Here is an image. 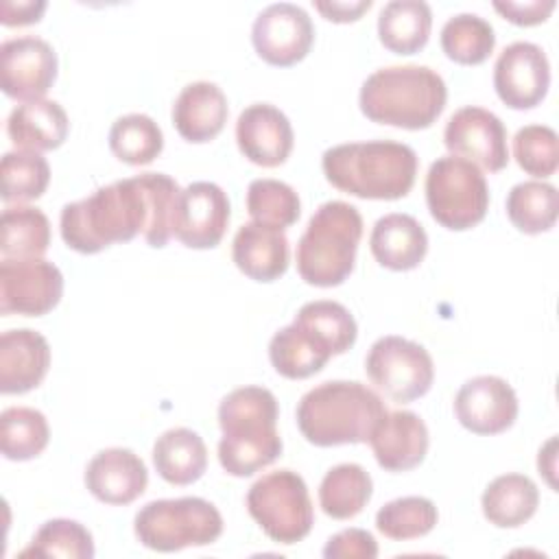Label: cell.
Segmentation results:
<instances>
[{"instance_id": "obj_1", "label": "cell", "mask_w": 559, "mask_h": 559, "mask_svg": "<svg viewBox=\"0 0 559 559\" xmlns=\"http://www.w3.org/2000/svg\"><path fill=\"white\" fill-rule=\"evenodd\" d=\"M179 186L164 173H142L66 203L59 227L63 242L79 253H98L114 242H127L140 231L151 247H164L173 236V210Z\"/></svg>"}, {"instance_id": "obj_2", "label": "cell", "mask_w": 559, "mask_h": 559, "mask_svg": "<svg viewBox=\"0 0 559 559\" xmlns=\"http://www.w3.org/2000/svg\"><path fill=\"white\" fill-rule=\"evenodd\" d=\"M277 400L264 386H240L218 404L221 467L238 478L251 476L282 454Z\"/></svg>"}, {"instance_id": "obj_3", "label": "cell", "mask_w": 559, "mask_h": 559, "mask_svg": "<svg viewBox=\"0 0 559 559\" xmlns=\"http://www.w3.org/2000/svg\"><path fill=\"white\" fill-rule=\"evenodd\" d=\"M325 179L358 199L393 201L411 192L417 153L393 140H367L332 146L321 157Z\"/></svg>"}, {"instance_id": "obj_4", "label": "cell", "mask_w": 559, "mask_h": 559, "mask_svg": "<svg viewBox=\"0 0 559 559\" xmlns=\"http://www.w3.org/2000/svg\"><path fill=\"white\" fill-rule=\"evenodd\" d=\"M384 413V402L367 384L328 380L301 395L295 415L306 441L330 448L369 441Z\"/></svg>"}, {"instance_id": "obj_5", "label": "cell", "mask_w": 559, "mask_h": 559, "mask_svg": "<svg viewBox=\"0 0 559 559\" xmlns=\"http://www.w3.org/2000/svg\"><path fill=\"white\" fill-rule=\"evenodd\" d=\"M448 87L428 66H389L369 74L360 87V111L380 124L430 127L445 107Z\"/></svg>"}, {"instance_id": "obj_6", "label": "cell", "mask_w": 559, "mask_h": 559, "mask_svg": "<svg viewBox=\"0 0 559 559\" xmlns=\"http://www.w3.org/2000/svg\"><path fill=\"white\" fill-rule=\"evenodd\" d=\"M362 236L360 212L345 201H325L310 216L295 251L304 282L321 288L343 284L354 271Z\"/></svg>"}, {"instance_id": "obj_7", "label": "cell", "mask_w": 559, "mask_h": 559, "mask_svg": "<svg viewBox=\"0 0 559 559\" xmlns=\"http://www.w3.org/2000/svg\"><path fill=\"white\" fill-rule=\"evenodd\" d=\"M142 546L157 552H175L190 546H207L223 533L218 509L194 496L146 502L133 522Z\"/></svg>"}, {"instance_id": "obj_8", "label": "cell", "mask_w": 559, "mask_h": 559, "mask_svg": "<svg viewBox=\"0 0 559 559\" xmlns=\"http://www.w3.org/2000/svg\"><path fill=\"white\" fill-rule=\"evenodd\" d=\"M430 216L454 231L478 225L489 207V188L480 168L463 157H437L426 175Z\"/></svg>"}, {"instance_id": "obj_9", "label": "cell", "mask_w": 559, "mask_h": 559, "mask_svg": "<svg viewBox=\"0 0 559 559\" xmlns=\"http://www.w3.org/2000/svg\"><path fill=\"white\" fill-rule=\"evenodd\" d=\"M247 509L273 542L286 546L301 542L314 524L308 487L293 469H275L258 478L247 491Z\"/></svg>"}, {"instance_id": "obj_10", "label": "cell", "mask_w": 559, "mask_h": 559, "mask_svg": "<svg viewBox=\"0 0 559 559\" xmlns=\"http://www.w3.org/2000/svg\"><path fill=\"white\" fill-rule=\"evenodd\" d=\"M365 371L376 389L402 404L426 395L435 378L426 347L395 334L382 336L369 347Z\"/></svg>"}, {"instance_id": "obj_11", "label": "cell", "mask_w": 559, "mask_h": 559, "mask_svg": "<svg viewBox=\"0 0 559 559\" xmlns=\"http://www.w3.org/2000/svg\"><path fill=\"white\" fill-rule=\"evenodd\" d=\"M63 293V275L57 264L33 260H0V312L41 317L50 312Z\"/></svg>"}, {"instance_id": "obj_12", "label": "cell", "mask_w": 559, "mask_h": 559, "mask_svg": "<svg viewBox=\"0 0 559 559\" xmlns=\"http://www.w3.org/2000/svg\"><path fill=\"white\" fill-rule=\"evenodd\" d=\"M57 79L55 48L35 35L11 37L0 46L2 92L15 100H41Z\"/></svg>"}, {"instance_id": "obj_13", "label": "cell", "mask_w": 559, "mask_h": 559, "mask_svg": "<svg viewBox=\"0 0 559 559\" xmlns=\"http://www.w3.org/2000/svg\"><path fill=\"white\" fill-rule=\"evenodd\" d=\"M229 225V199L212 181H194L179 190L173 210V236L190 249L216 247Z\"/></svg>"}, {"instance_id": "obj_14", "label": "cell", "mask_w": 559, "mask_h": 559, "mask_svg": "<svg viewBox=\"0 0 559 559\" xmlns=\"http://www.w3.org/2000/svg\"><path fill=\"white\" fill-rule=\"evenodd\" d=\"M251 41L266 63L286 68L308 55L314 41V26L301 7L275 2L255 15Z\"/></svg>"}, {"instance_id": "obj_15", "label": "cell", "mask_w": 559, "mask_h": 559, "mask_svg": "<svg viewBox=\"0 0 559 559\" xmlns=\"http://www.w3.org/2000/svg\"><path fill=\"white\" fill-rule=\"evenodd\" d=\"M448 151L489 173H498L509 162L507 129L502 120L483 107L467 105L456 109L443 131Z\"/></svg>"}, {"instance_id": "obj_16", "label": "cell", "mask_w": 559, "mask_h": 559, "mask_svg": "<svg viewBox=\"0 0 559 559\" xmlns=\"http://www.w3.org/2000/svg\"><path fill=\"white\" fill-rule=\"evenodd\" d=\"M550 85V63L546 52L533 41L509 44L493 63V87L498 98L511 109L539 105Z\"/></svg>"}, {"instance_id": "obj_17", "label": "cell", "mask_w": 559, "mask_h": 559, "mask_svg": "<svg viewBox=\"0 0 559 559\" xmlns=\"http://www.w3.org/2000/svg\"><path fill=\"white\" fill-rule=\"evenodd\" d=\"M454 413L463 428L474 435H498L518 417V395L498 376L469 378L454 397Z\"/></svg>"}, {"instance_id": "obj_18", "label": "cell", "mask_w": 559, "mask_h": 559, "mask_svg": "<svg viewBox=\"0 0 559 559\" xmlns=\"http://www.w3.org/2000/svg\"><path fill=\"white\" fill-rule=\"evenodd\" d=\"M293 127L284 111L269 103H253L240 111L236 122V142L240 153L264 168L286 162L293 151Z\"/></svg>"}, {"instance_id": "obj_19", "label": "cell", "mask_w": 559, "mask_h": 559, "mask_svg": "<svg viewBox=\"0 0 559 559\" xmlns=\"http://www.w3.org/2000/svg\"><path fill=\"white\" fill-rule=\"evenodd\" d=\"M146 485V465L129 448L100 450L85 467L87 491L105 504H129L144 493Z\"/></svg>"}, {"instance_id": "obj_20", "label": "cell", "mask_w": 559, "mask_h": 559, "mask_svg": "<svg viewBox=\"0 0 559 559\" xmlns=\"http://www.w3.org/2000/svg\"><path fill=\"white\" fill-rule=\"evenodd\" d=\"M428 428L413 411H386L369 437L373 456L386 472L417 467L428 452Z\"/></svg>"}, {"instance_id": "obj_21", "label": "cell", "mask_w": 559, "mask_h": 559, "mask_svg": "<svg viewBox=\"0 0 559 559\" xmlns=\"http://www.w3.org/2000/svg\"><path fill=\"white\" fill-rule=\"evenodd\" d=\"M334 356L332 343L308 321H295L273 334L269 343V358L275 371L288 380H304L314 376Z\"/></svg>"}, {"instance_id": "obj_22", "label": "cell", "mask_w": 559, "mask_h": 559, "mask_svg": "<svg viewBox=\"0 0 559 559\" xmlns=\"http://www.w3.org/2000/svg\"><path fill=\"white\" fill-rule=\"evenodd\" d=\"M50 367L48 341L28 328L7 330L0 336V391L26 393L41 384Z\"/></svg>"}, {"instance_id": "obj_23", "label": "cell", "mask_w": 559, "mask_h": 559, "mask_svg": "<svg viewBox=\"0 0 559 559\" xmlns=\"http://www.w3.org/2000/svg\"><path fill=\"white\" fill-rule=\"evenodd\" d=\"M234 264L255 282H273L288 269V238L284 229L245 223L231 242Z\"/></svg>"}, {"instance_id": "obj_24", "label": "cell", "mask_w": 559, "mask_h": 559, "mask_svg": "<svg viewBox=\"0 0 559 559\" xmlns=\"http://www.w3.org/2000/svg\"><path fill=\"white\" fill-rule=\"evenodd\" d=\"M227 114L223 90L210 81H194L179 92L173 105V124L183 140L199 144L214 140L223 131Z\"/></svg>"}, {"instance_id": "obj_25", "label": "cell", "mask_w": 559, "mask_h": 559, "mask_svg": "<svg viewBox=\"0 0 559 559\" xmlns=\"http://www.w3.org/2000/svg\"><path fill=\"white\" fill-rule=\"evenodd\" d=\"M369 249L378 264L391 271H411L419 266L428 251L426 229L411 214H386L376 221Z\"/></svg>"}, {"instance_id": "obj_26", "label": "cell", "mask_w": 559, "mask_h": 559, "mask_svg": "<svg viewBox=\"0 0 559 559\" xmlns=\"http://www.w3.org/2000/svg\"><path fill=\"white\" fill-rule=\"evenodd\" d=\"M70 122L57 100H31L17 105L7 120L11 142L22 151H52L68 138Z\"/></svg>"}, {"instance_id": "obj_27", "label": "cell", "mask_w": 559, "mask_h": 559, "mask_svg": "<svg viewBox=\"0 0 559 559\" xmlns=\"http://www.w3.org/2000/svg\"><path fill=\"white\" fill-rule=\"evenodd\" d=\"M153 465L170 485L197 483L207 467V448L190 428H170L153 445Z\"/></svg>"}, {"instance_id": "obj_28", "label": "cell", "mask_w": 559, "mask_h": 559, "mask_svg": "<svg viewBox=\"0 0 559 559\" xmlns=\"http://www.w3.org/2000/svg\"><path fill=\"white\" fill-rule=\"evenodd\" d=\"M432 11L421 0H391L380 9L378 37L395 55L419 52L430 37Z\"/></svg>"}, {"instance_id": "obj_29", "label": "cell", "mask_w": 559, "mask_h": 559, "mask_svg": "<svg viewBox=\"0 0 559 559\" xmlns=\"http://www.w3.org/2000/svg\"><path fill=\"white\" fill-rule=\"evenodd\" d=\"M480 504L485 518L493 526L515 528L535 515L539 491L524 474H502L487 485Z\"/></svg>"}, {"instance_id": "obj_30", "label": "cell", "mask_w": 559, "mask_h": 559, "mask_svg": "<svg viewBox=\"0 0 559 559\" xmlns=\"http://www.w3.org/2000/svg\"><path fill=\"white\" fill-rule=\"evenodd\" d=\"M50 245V223L46 214L31 205H13L0 218V258H41Z\"/></svg>"}, {"instance_id": "obj_31", "label": "cell", "mask_w": 559, "mask_h": 559, "mask_svg": "<svg viewBox=\"0 0 559 559\" xmlns=\"http://www.w3.org/2000/svg\"><path fill=\"white\" fill-rule=\"evenodd\" d=\"M371 476L358 463H341L325 472L319 485V504L334 520L358 515L371 498Z\"/></svg>"}, {"instance_id": "obj_32", "label": "cell", "mask_w": 559, "mask_h": 559, "mask_svg": "<svg viewBox=\"0 0 559 559\" xmlns=\"http://www.w3.org/2000/svg\"><path fill=\"white\" fill-rule=\"evenodd\" d=\"M559 214V192L546 181L515 183L507 194V216L524 234L548 231Z\"/></svg>"}, {"instance_id": "obj_33", "label": "cell", "mask_w": 559, "mask_h": 559, "mask_svg": "<svg viewBox=\"0 0 559 559\" xmlns=\"http://www.w3.org/2000/svg\"><path fill=\"white\" fill-rule=\"evenodd\" d=\"M50 430L41 411L11 406L0 415V448L9 461H28L44 452Z\"/></svg>"}, {"instance_id": "obj_34", "label": "cell", "mask_w": 559, "mask_h": 559, "mask_svg": "<svg viewBox=\"0 0 559 559\" xmlns=\"http://www.w3.org/2000/svg\"><path fill=\"white\" fill-rule=\"evenodd\" d=\"M496 46L493 26L476 13H459L441 28V48L461 66L483 63Z\"/></svg>"}, {"instance_id": "obj_35", "label": "cell", "mask_w": 559, "mask_h": 559, "mask_svg": "<svg viewBox=\"0 0 559 559\" xmlns=\"http://www.w3.org/2000/svg\"><path fill=\"white\" fill-rule=\"evenodd\" d=\"M109 148L120 162L129 166H144L162 153L164 135L151 116L127 114L111 124Z\"/></svg>"}, {"instance_id": "obj_36", "label": "cell", "mask_w": 559, "mask_h": 559, "mask_svg": "<svg viewBox=\"0 0 559 559\" xmlns=\"http://www.w3.org/2000/svg\"><path fill=\"white\" fill-rule=\"evenodd\" d=\"M439 520L437 507L424 496H404L386 502L376 513V528L395 542L428 535Z\"/></svg>"}, {"instance_id": "obj_37", "label": "cell", "mask_w": 559, "mask_h": 559, "mask_svg": "<svg viewBox=\"0 0 559 559\" xmlns=\"http://www.w3.org/2000/svg\"><path fill=\"white\" fill-rule=\"evenodd\" d=\"M2 201L22 203L39 199L50 181V166L46 157L35 151H9L0 164Z\"/></svg>"}, {"instance_id": "obj_38", "label": "cell", "mask_w": 559, "mask_h": 559, "mask_svg": "<svg viewBox=\"0 0 559 559\" xmlns=\"http://www.w3.org/2000/svg\"><path fill=\"white\" fill-rule=\"evenodd\" d=\"M20 557L90 559L94 557V539L81 522L57 518L39 526L31 544L20 552Z\"/></svg>"}, {"instance_id": "obj_39", "label": "cell", "mask_w": 559, "mask_h": 559, "mask_svg": "<svg viewBox=\"0 0 559 559\" xmlns=\"http://www.w3.org/2000/svg\"><path fill=\"white\" fill-rule=\"evenodd\" d=\"M247 212L255 223L286 229L301 212L297 192L277 179H253L247 188Z\"/></svg>"}, {"instance_id": "obj_40", "label": "cell", "mask_w": 559, "mask_h": 559, "mask_svg": "<svg viewBox=\"0 0 559 559\" xmlns=\"http://www.w3.org/2000/svg\"><path fill=\"white\" fill-rule=\"evenodd\" d=\"M518 166L533 177H550L559 166V138L546 124H526L513 138Z\"/></svg>"}, {"instance_id": "obj_41", "label": "cell", "mask_w": 559, "mask_h": 559, "mask_svg": "<svg viewBox=\"0 0 559 559\" xmlns=\"http://www.w3.org/2000/svg\"><path fill=\"white\" fill-rule=\"evenodd\" d=\"M295 317L314 325L332 343L334 354H343L356 343V334H358L356 321L349 314V310L338 301H332V299L308 301L299 308Z\"/></svg>"}, {"instance_id": "obj_42", "label": "cell", "mask_w": 559, "mask_h": 559, "mask_svg": "<svg viewBox=\"0 0 559 559\" xmlns=\"http://www.w3.org/2000/svg\"><path fill=\"white\" fill-rule=\"evenodd\" d=\"M325 559H373L378 557V544L369 531L345 528L332 535L323 548Z\"/></svg>"}, {"instance_id": "obj_43", "label": "cell", "mask_w": 559, "mask_h": 559, "mask_svg": "<svg viewBox=\"0 0 559 559\" xmlns=\"http://www.w3.org/2000/svg\"><path fill=\"white\" fill-rule=\"evenodd\" d=\"M493 9L504 15V20L518 26H533L548 20L555 9V0H528V2H502L496 0Z\"/></svg>"}, {"instance_id": "obj_44", "label": "cell", "mask_w": 559, "mask_h": 559, "mask_svg": "<svg viewBox=\"0 0 559 559\" xmlns=\"http://www.w3.org/2000/svg\"><path fill=\"white\" fill-rule=\"evenodd\" d=\"M46 11L44 0H20L0 2V22L4 26H26L41 20V13Z\"/></svg>"}, {"instance_id": "obj_45", "label": "cell", "mask_w": 559, "mask_h": 559, "mask_svg": "<svg viewBox=\"0 0 559 559\" xmlns=\"http://www.w3.org/2000/svg\"><path fill=\"white\" fill-rule=\"evenodd\" d=\"M371 7V0H317L314 9L330 22H354L358 20L367 9Z\"/></svg>"}, {"instance_id": "obj_46", "label": "cell", "mask_w": 559, "mask_h": 559, "mask_svg": "<svg viewBox=\"0 0 559 559\" xmlns=\"http://www.w3.org/2000/svg\"><path fill=\"white\" fill-rule=\"evenodd\" d=\"M555 439H548V443L539 450V456H537V467H539V474H544L548 478V483L555 487V480H552V472H555Z\"/></svg>"}]
</instances>
